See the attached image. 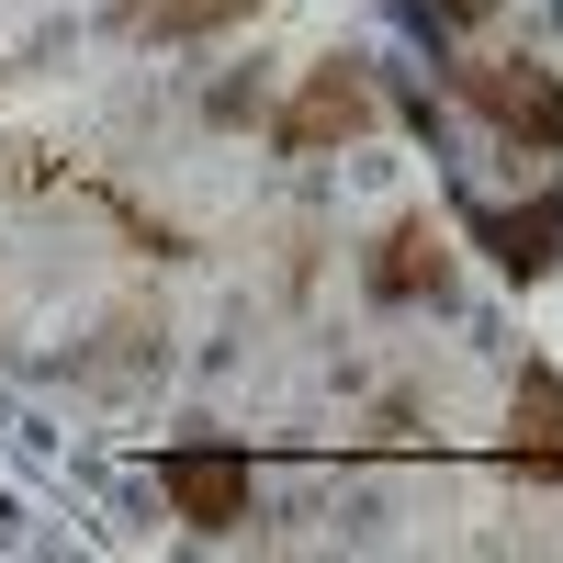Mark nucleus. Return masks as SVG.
I'll list each match as a JSON object with an SVG mask.
<instances>
[{
  "instance_id": "obj_1",
  "label": "nucleus",
  "mask_w": 563,
  "mask_h": 563,
  "mask_svg": "<svg viewBox=\"0 0 563 563\" xmlns=\"http://www.w3.org/2000/svg\"><path fill=\"white\" fill-rule=\"evenodd\" d=\"M372 135V68L361 57H316L294 79V102L271 113V147L282 158H327V147H361Z\"/></svg>"
},
{
  "instance_id": "obj_2",
  "label": "nucleus",
  "mask_w": 563,
  "mask_h": 563,
  "mask_svg": "<svg viewBox=\"0 0 563 563\" xmlns=\"http://www.w3.org/2000/svg\"><path fill=\"white\" fill-rule=\"evenodd\" d=\"M451 90L507 135V147H563V79L541 57H474V68H451Z\"/></svg>"
},
{
  "instance_id": "obj_3",
  "label": "nucleus",
  "mask_w": 563,
  "mask_h": 563,
  "mask_svg": "<svg viewBox=\"0 0 563 563\" xmlns=\"http://www.w3.org/2000/svg\"><path fill=\"white\" fill-rule=\"evenodd\" d=\"M249 451H225V440H180L169 462H158V496H169V519L180 530H203V541H225L249 519Z\"/></svg>"
},
{
  "instance_id": "obj_4",
  "label": "nucleus",
  "mask_w": 563,
  "mask_h": 563,
  "mask_svg": "<svg viewBox=\"0 0 563 563\" xmlns=\"http://www.w3.org/2000/svg\"><path fill=\"white\" fill-rule=\"evenodd\" d=\"M372 294L384 305H451V238L429 214H395L384 249H372Z\"/></svg>"
},
{
  "instance_id": "obj_5",
  "label": "nucleus",
  "mask_w": 563,
  "mask_h": 563,
  "mask_svg": "<svg viewBox=\"0 0 563 563\" xmlns=\"http://www.w3.org/2000/svg\"><path fill=\"white\" fill-rule=\"evenodd\" d=\"M507 462H519L530 485H563V372H519V395H507Z\"/></svg>"
},
{
  "instance_id": "obj_6",
  "label": "nucleus",
  "mask_w": 563,
  "mask_h": 563,
  "mask_svg": "<svg viewBox=\"0 0 563 563\" xmlns=\"http://www.w3.org/2000/svg\"><path fill=\"white\" fill-rule=\"evenodd\" d=\"M474 249H485L507 282H541V271L563 260V203L541 192V203H496V214H474Z\"/></svg>"
},
{
  "instance_id": "obj_7",
  "label": "nucleus",
  "mask_w": 563,
  "mask_h": 563,
  "mask_svg": "<svg viewBox=\"0 0 563 563\" xmlns=\"http://www.w3.org/2000/svg\"><path fill=\"white\" fill-rule=\"evenodd\" d=\"M260 0H113V34L135 45H203V34H238Z\"/></svg>"
},
{
  "instance_id": "obj_8",
  "label": "nucleus",
  "mask_w": 563,
  "mask_h": 563,
  "mask_svg": "<svg viewBox=\"0 0 563 563\" xmlns=\"http://www.w3.org/2000/svg\"><path fill=\"white\" fill-rule=\"evenodd\" d=\"M429 12H440V23H451V34H474V23H485V12H496V0H429Z\"/></svg>"
}]
</instances>
